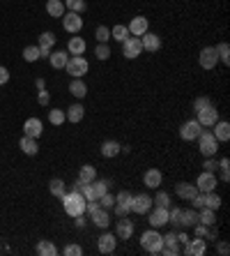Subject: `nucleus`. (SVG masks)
<instances>
[{
    "label": "nucleus",
    "instance_id": "1",
    "mask_svg": "<svg viewBox=\"0 0 230 256\" xmlns=\"http://www.w3.org/2000/svg\"><path fill=\"white\" fill-rule=\"evenodd\" d=\"M60 199H62V208H65V212H67L69 217L85 215V203H88V201L83 199V194H79V192H65Z\"/></svg>",
    "mask_w": 230,
    "mask_h": 256
},
{
    "label": "nucleus",
    "instance_id": "2",
    "mask_svg": "<svg viewBox=\"0 0 230 256\" xmlns=\"http://www.w3.org/2000/svg\"><path fill=\"white\" fill-rule=\"evenodd\" d=\"M141 247L145 249L148 254H152V256L161 254V249H164V236H161L157 229L145 231V233L141 236Z\"/></svg>",
    "mask_w": 230,
    "mask_h": 256
},
{
    "label": "nucleus",
    "instance_id": "3",
    "mask_svg": "<svg viewBox=\"0 0 230 256\" xmlns=\"http://www.w3.org/2000/svg\"><path fill=\"white\" fill-rule=\"evenodd\" d=\"M198 150L203 152L205 157H216L219 141H216V136L212 134V129H203L200 132V136H198Z\"/></svg>",
    "mask_w": 230,
    "mask_h": 256
},
{
    "label": "nucleus",
    "instance_id": "4",
    "mask_svg": "<svg viewBox=\"0 0 230 256\" xmlns=\"http://www.w3.org/2000/svg\"><path fill=\"white\" fill-rule=\"evenodd\" d=\"M65 70H67V74H71L74 79H83L90 72V62L85 60L83 55H71L69 60H67V65H65Z\"/></svg>",
    "mask_w": 230,
    "mask_h": 256
},
{
    "label": "nucleus",
    "instance_id": "5",
    "mask_svg": "<svg viewBox=\"0 0 230 256\" xmlns=\"http://www.w3.org/2000/svg\"><path fill=\"white\" fill-rule=\"evenodd\" d=\"M194 185L200 194H207V192H214V189H216L219 178H216V173H212V171H203V173H198Z\"/></svg>",
    "mask_w": 230,
    "mask_h": 256
},
{
    "label": "nucleus",
    "instance_id": "6",
    "mask_svg": "<svg viewBox=\"0 0 230 256\" xmlns=\"http://www.w3.org/2000/svg\"><path fill=\"white\" fill-rule=\"evenodd\" d=\"M148 221H150L152 229H161V226H168V208H161V205H152L148 212Z\"/></svg>",
    "mask_w": 230,
    "mask_h": 256
},
{
    "label": "nucleus",
    "instance_id": "7",
    "mask_svg": "<svg viewBox=\"0 0 230 256\" xmlns=\"http://www.w3.org/2000/svg\"><path fill=\"white\" fill-rule=\"evenodd\" d=\"M203 129H205V127L198 123L196 118H194V120H186V123L180 127V139H182V141H196V139L200 136Z\"/></svg>",
    "mask_w": 230,
    "mask_h": 256
},
{
    "label": "nucleus",
    "instance_id": "8",
    "mask_svg": "<svg viewBox=\"0 0 230 256\" xmlns=\"http://www.w3.org/2000/svg\"><path fill=\"white\" fill-rule=\"evenodd\" d=\"M198 65H200L203 70H214V67L219 65L216 49H214V46H205V49H200V53H198Z\"/></svg>",
    "mask_w": 230,
    "mask_h": 256
},
{
    "label": "nucleus",
    "instance_id": "9",
    "mask_svg": "<svg viewBox=\"0 0 230 256\" xmlns=\"http://www.w3.org/2000/svg\"><path fill=\"white\" fill-rule=\"evenodd\" d=\"M62 28H65L69 35L81 33V28H83V18H81V14H76V12H65V14H62Z\"/></svg>",
    "mask_w": 230,
    "mask_h": 256
},
{
    "label": "nucleus",
    "instance_id": "10",
    "mask_svg": "<svg viewBox=\"0 0 230 256\" xmlns=\"http://www.w3.org/2000/svg\"><path fill=\"white\" fill-rule=\"evenodd\" d=\"M131 192H120V194L115 196V205L113 210L117 217H127L129 212H131Z\"/></svg>",
    "mask_w": 230,
    "mask_h": 256
},
{
    "label": "nucleus",
    "instance_id": "11",
    "mask_svg": "<svg viewBox=\"0 0 230 256\" xmlns=\"http://www.w3.org/2000/svg\"><path fill=\"white\" fill-rule=\"evenodd\" d=\"M115 247H117V236H115V233H108V231L104 229V233L97 238L99 254H113Z\"/></svg>",
    "mask_w": 230,
    "mask_h": 256
},
{
    "label": "nucleus",
    "instance_id": "12",
    "mask_svg": "<svg viewBox=\"0 0 230 256\" xmlns=\"http://www.w3.org/2000/svg\"><path fill=\"white\" fill-rule=\"evenodd\" d=\"M141 53H143L141 37H127V39L122 42V55H124V58L133 60V58H138Z\"/></svg>",
    "mask_w": 230,
    "mask_h": 256
},
{
    "label": "nucleus",
    "instance_id": "13",
    "mask_svg": "<svg viewBox=\"0 0 230 256\" xmlns=\"http://www.w3.org/2000/svg\"><path fill=\"white\" fill-rule=\"evenodd\" d=\"M152 196L148 194H133L131 196V212H136V215H148L152 208Z\"/></svg>",
    "mask_w": 230,
    "mask_h": 256
},
{
    "label": "nucleus",
    "instance_id": "14",
    "mask_svg": "<svg viewBox=\"0 0 230 256\" xmlns=\"http://www.w3.org/2000/svg\"><path fill=\"white\" fill-rule=\"evenodd\" d=\"M205 252H207V240L200 238V236H196L194 240H189L184 245V249H182V254H186V256H203Z\"/></svg>",
    "mask_w": 230,
    "mask_h": 256
},
{
    "label": "nucleus",
    "instance_id": "15",
    "mask_svg": "<svg viewBox=\"0 0 230 256\" xmlns=\"http://www.w3.org/2000/svg\"><path fill=\"white\" fill-rule=\"evenodd\" d=\"M127 28H129V35L131 37H141V35H145V33L150 30V21L138 14V17H133L131 21H129V26Z\"/></svg>",
    "mask_w": 230,
    "mask_h": 256
},
{
    "label": "nucleus",
    "instance_id": "16",
    "mask_svg": "<svg viewBox=\"0 0 230 256\" xmlns=\"http://www.w3.org/2000/svg\"><path fill=\"white\" fill-rule=\"evenodd\" d=\"M196 115H198L196 120L203 125V127H212V125L219 120V111H216V106L214 104H210L207 109H203V111H198Z\"/></svg>",
    "mask_w": 230,
    "mask_h": 256
},
{
    "label": "nucleus",
    "instance_id": "17",
    "mask_svg": "<svg viewBox=\"0 0 230 256\" xmlns=\"http://www.w3.org/2000/svg\"><path fill=\"white\" fill-rule=\"evenodd\" d=\"M115 236H117V240H129L133 236V221H129L127 217H120L115 221Z\"/></svg>",
    "mask_w": 230,
    "mask_h": 256
},
{
    "label": "nucleus",
    "instance_id": "18",
    "mask_svg": "<svg viewBox=\"0 0 230 256\" xmlns=\"http://www.w3.org/2000/svg\"><path fill=\"white\" fill-rule=\"evenodd\" d=\"M44 132V125L39 118H28L23 123V136H33V139H39Z\"/></svg>",
    "mask_w": 230,
    "mask_h": 256
},
{
    "label": "nucleus",
    "instance_id": "19",
    "mask_svg": "<svg viewBox=\"0 0 230 256\" xmlns=\"http://www.w3.org/2000/svg\"><path fill=\"white\" fill-rule=\"evenodd\" d=\"M143 183H145V187H150V189H159L161 183H164V173H161L159 168H148L143 173Z\"/></svg>",
    "mask_w": 230,
    "mask_h": 256
},
{
    "label": "nucleus",
    "instance_id": "20",
    "mask_svg": "<svg viewBox=\"0 0 230 256\" xmlns=\"http://www.w3.org/2000/svg\"><path fill=\"white\" fill-rule=\"evenodd\" d=\"M141 44H143V51L148 53H157L161 49V37L154 35V33H145V35H141Z\"/></svg>",
    "mask_w": 230,
    "mask_h": 256
},
{
    "label": "nucleus",
    "instance_id": "21",
    "mask_svg": "<svg viewBox=\"0 0 230 256\" xmlns=\"http://www.w3.org/2000/svg\"><path fill=\"white\" fill-rule=\"evenodd\" d=\"M90 219H92V224H95L97 229L104 231V229H108V224H111V215H108L106 208H101V205H99L97 210L90 212Z\"/></svg>",
    "mask_w": 230,
    "mask_h": 256
},
{
    "label": "nucleus",
    "instance_id": "22",
    "mask_svg": "<svg viewBox=\"0 0 230 256\" xmlns=\"http://www.w3.org/2000/svg\"><path fill=\"white\" fill-rule=\"evenodd\" d=\"M120 152H122V143H120V141H115V139H108V141L101 143V157L113 159V157H117Z\"/></svg>",
    "mask_w": 230,
    "mask_h": 256
},
{
    "label": "nucleus",
    "instance_id": "23",
    "mask_svg": "<svg viewBox=\"0 0 230 256\" xmlns=\"http://www.w3.org/2000/svg\"><path fill=\"white\" fill-rule=\"evenodd\" d=\"M212 127H214L212 134L216 136V141L219 143H226L230 139V123H226V120H216Z\"/></svg>",
    "mask_w": 230,
    "mask_h": 256
},
{
    "label": "nucleus",
    "instance_id": "24",
    "mask_svg": "<svg viewBox=\"0 0 230 256\" xmlns=\"http://www.w3.org/2000/svg\"><path fill=\"white\" fill-rule=\"evenodd\" d=\"M55 44V35L53 33H42L39 35V53H42V58H49L51 55V46Z\"/></svg>",
    "mask_w": 230,
    "mask_h": 256
},
{
    "label": "nucleus",
    "instance_id": "25",
    "mask_svg": "<svg viewBox=\"0 0 230 256\" xmlns=\"http://www.w3.org/2000/svg\"><path fill=\"white\" fill-rule=\"evenodd\" d=\"M175 192H177V196H180V199H184V201H191V199L198 194V189H196L194 183H177Z\"/></svg>",
    "mask_w": 230,
    "mask_h": 256
},
{
    "label": "nucleus",
    "instance_id": "26",
    "mask_svg": "<svg viewBox=\"0 0 230 256\" xmlns=\"http://www.w3.org/2000/svg\"><path fill=\"white\" fill-rule=\"evenodd\" d=\"M18 148H21V150H23V155H28V157H35L37 152H39L37 139H33V136H23V139L18 141Z\"/></svg>",
    "mask_w": 230,
    "mask_h": 256
},
{
    "label": "nucleus",
    "instance_id": "27",
    "mask_svg": "<svg viewBox=\"0 0 230 256\" xmlns=\"http://www.w3.org/2000/svg\"><path fill=\"white\" fill-rule=\"evenodd\" d=\"M88 49V42L83 39V37H69V42H67V51L71 55H83Z\"/></svg>",
    "mask_w": 230,
    "mask_h": 256
},
{
    "label": "nucleus",
    "instance_id": "28",
    "mask_svg": "<svg viewBox=\"0 0 230 256\" xmlns=\"http://www.w3.org/2000/svg\"><path fill=\"white\" fill-rule=\"evenodd\" d=\"M65 115H67V120H69V123H81V120H83V115H85V109H83V104H81V102H76V104H71L69 109H67V111H65Z\"/></svg>",
    "mask_w": 230,
    "mask_h": 256
},
{
    "label": "nucleus",
    "instance_id": "29",
    "mask_svg": "<svg viewBox=\"0 0 230 256\" xmlns=\"http://www.w3.org/2000/svg\"><path fill=\"white\" fill-rule=\"evenodd\" d=\"M46 12H49V17L62 18V14H65L67 9H65V2H62V0H46Z\"/></svg>",
    "mask_w": 230,
    "mask_h": 256
},
{
    "label": "nucleus",
    "instance_id": "30",
    "mask_svg": "<svg viewBox=\"0 0 230 256\" xmlns=\"http://www.w3.org/2000/svg\"><path fill=\"white\" fill-rule=\"evenodd\" d=\"M67 60H69L67 51H53L51 55H49V62H51V67H53V70H65Z\"/></svg>",
    "mask_w": 230,
    "mask_h": 256
},
{
    "label": "nucleus",
    "instance_id": "31",
    "mask_svg": "<svg viewBox=\"0 0 230 256\" xmlns=\"http://www.w3.org/2000/svg\"><path fill=\"white\" fill-rule=\"evenodd\" d=\"M69 92L76 99H83L85 95H88V86H85V81H83V79H74L69 83Z\"/></svg>",
    "mask_w": 230,
    "mask_h": 256
},
{
    "label": "nucleus",
    "instance_id": "32",
    "mask_svg": "<svg viewBox=\"0 0 230 256\" xmlns=\"http://www.w3.org/2000/svg\"><path fill=\"white\" fill-rule=\"evenodd\" d=\"M196 224H198V210H182V221H180V226L182 229H194Z\"/></svg>",
    "mask_w": 230,
    "mask_h": 256
},
{
    "label": "nucleus",
    "instance_id": "33",
    "mask_svg": "<svg viewBox=\"0 0 230 256\" xmlns=\"http://www.w3.org/2000/svg\"><path fill=\"white\" fill-rule=\"evenodd\" d=\"M39 256H55L58 254V247H55L51 240H39L37 242V249H35Z\"/></svg>",
    "mask_w": 230,
    "mask_h": 256
},
{
    "label": "nucleus",
    "instance_id": "34",
    "mask_svg": "<svg viewBox=\"0 0 230 256\" xmlns=\"http://www.w3.org/2000/svg\"><path fill=\"white\" fill-rule=\"evenodd\" d=\"M127 37H131V35H129V28L124 26V23H117V26L111 28V39H115V42H120V44H122Z\"/></svg>",
    "mask_w": 230,
    "mask_h": 256
},
{
    "label": "nucleus",
    "instance_id": "35",
    "mask_svg": "<svg viewBox=\"0 0 230 256\" xmlns=\"http://www.w3.org/2000/svg\"><path fill=\"white\" fill-rule=\"evenodd\" d=\"M79 180L83 183H92V180H97V168L92 166V164H83L79 171Z\"/></svg>",
    "mask_w": 230,
    "mask_h": 256
},
{
    "label": "nucleus",
    "instance_id": "36",
    "mask_svg": "<svg viewBox=\"0 0 230 256\" xmlns=\"http://www.w3.org/2000/svg\"><path fill=\"white\" fill-rule=\"evenodd\" d=\"M198 221L205 224V226H214V221H216V212L210 210V208H200V210H198Z\"/></svg>",
    "mask_w": 230,
    "mask_h": 256
},
{
    "label": "nucleus",
    "instance_id": "37",
    "mask_svg": "<svg viewBox=\"0 0 230 256\" xmlns=\"http://www.w3.org/2000/svg\"><path fill=\"white\" fill-rule=\"evenodd\" d=\"M205 196V208H210V210H219L221 208V196L216 194V189L214 192H207V194H203Z\"/></svg>",
    "mask_w": 230,
    "mask_h": 256
},
{
    "label": "nucleus",
    "instance_id": "38",
    "mask_svg": "<svg viewBox=\"0 0 230 256\" xmlns=\"http://www.w3.org/2000/svg\"><path fill=\"white\" fill-rule=\"evenodd\" d=\"M49 192H51V196H58V199H60V196L67 192V185H65V180H60V178H53V180L49 183Z\"/></svg>",
    "mask_w": 230,
    "mask_h": 256
},
{
    "label": "nucleus",
    "instance_id": "39",
    "mask_svg": "<svg viewBox=\"0 0 230 256\" xmlns=\"http://www.w3.org/2000/svg\"><path fill=\"white\" fill-rule=\"evenodd\" d=\"M49 123L55 125V127H60V125L67 123V115H65L62 109H51V111H49Z\"/></svg>",
    "mask_w": 230,
    "mask_h": 256
},
{
    "label": "nucleus",
    "instance_id": "40",
    "mask_svg": "<svg viewBox=\"0 0 230 256\" xmlns=\"http://www.w3.org/2000/svg\"><path fill=\"white\" fill-rule=\"evenodd\" d=\"M62 2H65V9L76 12V14H83L85 7H88V2H85V0H62Z\"/></svg>",
    "mask_w": 230,
    "mask_h": 256
},
{
    "label": "nucleus",
    "instance_id": "41",
    "mask_svg": "<svg viewBox=\"0 0 230 256\" xmlns=\"http://www.w3.org/2000/svg\"><path fill=\"white\" fill-rule=\"evenodd\" d=\"M214 49H216L219 62H223V65H230V46H228V42H221V44L214 46Z\"/></svg>",
    "mask_w": 230,
    "mask_h": 256
},
{
    "label": "nucleus",
    "instance_id": "42",
    "mask_svg": "<svg viewBox=\"0 0 230 256\" xmlns=\"http://www.w3.org/2000/svg\"><path fill=\"white\" fill-rule=\"evenodd\" d=\"M39 58H42L39 46H26V49H23V60L26 62H37Z\"/></svg>",
    "mask_w": 230,
    "mask_h": 256
},
{
    "label": "nucleus",
    "instance_id": "43",
    "mask_svg": "<svg viewBox=\"0 0 230 256\" xmlns=\"http://www.w3.org/2000/svg\"><path fill=\"white\" fill-rule=\"evenodd\" d=\"M95 37H97V44H108V39H111V28L99 26L97 30H95Z\"/></svg>",
    "mask_w": 230,
    "mask_h": 256
},
{
    "label": "nucleus",
    "instance_id": "44",
    "mask_svg": "<svg viewBox=\"0 0 230 256\" xmlns=\"http://www.w3.org/2000/svg\"><path fill=\"white\" fill-rule=\"evenodd\" d=\"M152 203H154V205H161V208H170V194L161 189V192H157V196L152 199Z\"/></svg>",
    "mask_w": 230,
    "mask_h": 256
},
{
    "label": "nucleus",
    "instance_id": "45",
    "mask_svg": "<svg viewBox=\"0 0 230 256\" xmlns=\"http://www.w3.org/2000/svg\"><path fill=\"white\" fill-rule=\"evenodd\" d=\"M92 189H95V196L101 199L104 194H108V180H92Z\"/></svg>",
    "mask_w": 230,
    "mask_h": 256
},
{
    "label": "nucleus",
    "instance_id": "46",
    "mask_svg": "<svg viewBox=\"0 0 230 256\" xmlns=\"http://www.w3.org/2000/svg\"><path fill=\"white\" fill-rule=\"evenodd\" d=\"M216 168L221 171V180H223V183H228V180H230V159L228 157H221V159H219V166H216Z\"/></svg>",
    "mask_w": 230,
    "mask_h": 256
},
{
    "label": "nucleus",
    "instance_id": "47",
    "mask_svg": "<svg viewBox=\"0 0 230 256\" xmlns=\"http://www.w3.org/2000/svg\"><path fill=\"white\" fill-rule=\"evenodd\" d=\"M95 55H97V60H108V58H111V46L108 44H97Z\"/></svg>",
    "mask_w": 230,
    "mask_h": 256
},
{
    "label": "nucleus",
    "instance_id": "48",
    "mask_svg": "<svg viewBox=\"0 0 230 256\" xmlns=\"http://www.w3.org/2000/svg\"><path fill=\"white\" fill-rule=\"evenodd\" d=\"M210 104H212V99H210V97H196V102H194V111L198 113V111L207 109Z\"/></svg>",
    "mask_w": 230,
    "mask_h": 256
},
{
    "label": "nucleus",
    "instance_id": "49",
    "mask_svg": "<svg viewBox=\"0 0 230 256\" xmlns=\"http://www.w3.org/2000/svg\"><path fill=\"white\" fill-rule=\"evenodd\" d=\"M97 201H99V205H101V208L111 210V208L115 205V196H113V194H104L101 199H97Z\"/></svg>",
    "mask_w": 230,
    "mask_h": 256
},
{
    "label": "nucleus",
    "instance_id": "50",
    "mask_svg": "<svg viewBox=\"0 0 230 256\" xmlns=\"http://www.w3.org/2000/svg\"><path fill=\"white\" fill-rule=\"evenodd\" d=\"M216 166H219V162H216L214 157H205L203 171H212V173H216Z\"/></svg>",
    "mask_w": 230,
    "mask_h": 256
},
{
    "label": "nucleus",
    "instance_id": "51",
    "mask_svg": "<svg viewBox=\"0 0 230 256\" xmlns=\"http://www.w3.org/2000/svg\"><path fill=\"white\" fill-rule=\"evenodd\" d=\"M65 254L67 256H81L83 254V247H81V245H67V247H65Z\"/></svg>",
    "mask_w": 230,
    "mask_h": 256
},
{
    "label": "nucleus",
    "instance_id": "52",
    "mask_svg": "<svg viewBox=\"0 0 230 256\" xmlns=\"http://www.w3.org/2000/svg\"><path fill=\"white\" fill-rule=\"evenodd\" d=\"M37 102H39V104H42V106H46V104H49V90H39V95H37Z\"/></svg>",
    "mask_w": 230,
    "mask_h": 256
},
{
    "label": "nucleus",
    "instance_id": "53",
    "mask_svg": "<svg viewBox=\"0 0 230 256\" xmlns=\"http://www.w3.org/2000/svg\"><path fill=\"white\" fill-rule=\"evenodd\" d=\"M7 81H9V70H7V67H2V65H0V86H5Z\"/></svg>",
    "mask_w": 230,
    "mask_h": 256
},
{
    "label": "nucleus",
    "instance_id": "54",
    "mask_svg": "<svg viewBox=\"0 0 230 256\" xmlns=\"http://www.w3.org/2000/svg\"><path fill=\"white\" fill-rule=\"evenodd\" d=\"M216 252H219L221 256H228V252H230L228 242H219V245H216Z\"/></svg>",
    "mask_w": 230,
    "mask_h": 256
},
{
    "label": "nucleus",
    "instance_id": "55",
    "mask_svg": "<svg viewBox=\"0 0 230 256\" xmlns=\"http://www.w3.org/2000/svg\"><path fill=\"white\" fill-rule=\"evenodd\" d=\"M177 240H180V245H186V242H189V236L182 231V233H177Z\"/></svg>",
    "mask_w": 230,
    "mask_h": 256
},
{
    "label": "nucleus",
    "instance_id": "56",
    "mask_svg": "<svg viewBox=\"0 0 230 256\" xmlns=\"http://www.w3.org/2000/svg\"><path fill=\"white\" fill-rule=\"evenodd\" d=\"M46 86H44V79H37V90H44Z\"/></svg>",
    "mask_w": 230,
    "mask_h": 256
}]
</instances>
